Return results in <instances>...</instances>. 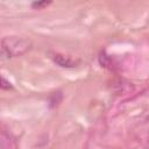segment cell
Returning a JSON list of instances; mask_svg holds the SVG:
<instances>
[{
	"mask_svg": "<svg viewBox=\"0 0 149 149\" xmlns=\"http://www.w3.org/2000/svg\"><path fill=\"white\" fill-rule=\"evenodd\" d=\"M0 88H2V90H10L12 88V84L7 79H5L2 76H0Z\"/></svg>",
	"mask_w": 149,
	"mask_h": 149,
	"instance_id": "3",
	"label": "cell"
},
{
	"mask_svg": "<svg viewBox=\"0 0 149 149\" xmlns=\"http://www.w3.org/2000/svg\"><path fill=\"white\" fill-rule=\"evenodd\" d=\"M3 51L10 57H19L28 52L31 48V41L21 36H6L1 41Z\"/></svg>",
	"mask_w": 149,
	"mask_h": 149,
	"instance_id": "1",
	"label": "cell"
},
{
	"mask_svg": "<svg viewBox=\"0 0 149 149\" xmlns=\"http://www.w3.org/2000/svg\"><path fill=\"white\" fill-rule=\"evenodd\" d=\"M50 2L49 1H37V2H33V7L34 8H42V7H45V6H48Z\"/></svg>",
	"mask_w": 149,
	"mask_h": 149,
	"instance_id": "4",
	"label": "cell"
},
{
	"mask_svg": "<svg viewBox=\"0 0 149 149\" xmlns=\"http://www.w3.org/2000/svg\"><path fill=\"white\" fill-rule=\"evenodd\" d=\"M54 62L62 68H73V66H77V64L79 63V59L72 58L71 56H68V55L55 54L54 55Z\"/></svg>",
	"mask_w": 149,
	"mask_h": 149,
	"instance_id": "2",
	"label": "cell"
}]
</instances>
